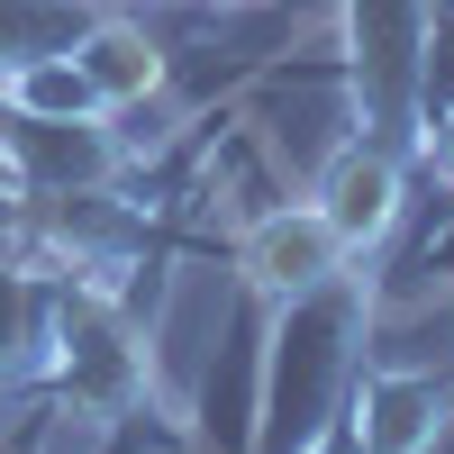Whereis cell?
<instances>
[{"label": "cell", "mask_w": 454, "mask_h": 454, "mask_svg": "<svg viewBox=\"0 0 454 454\" xmlns=\"http://www.w3.org/2000/svg\"><path fill=\"white\" fill-rule=\"evenodd\" d=\"M309 200H318V218L336 227L346 254H372L400 227V209H409V173H400V155H391L382 137H346L327 155V173H318Z\"/></svg>", "instance_id": "1"}, {"label": "cell", "mask_w": 454, "mask_h": 454, "mask_svg": "<svg viewBox=\"0 0 454 454\" xmlns=\"http://www.w3.org/2000/svg\"><path fill=\"white\" fill-rule=\"evenodd\" d=\"M336 263H346V246H336V227L318 218V200H282V209H263L246 227V246H237V273L263 291V300H309L336 282Z\"/></svg>", "instance_id": "2"}, {"label": "cell", "mask_w": 454, "mask_h": 454, "mask_svg": "<svg viewBox=\"0 0 454 454\" xmlns=\"http://www.w3.org/2000/svg\"><path fill=\"white\" fill-rule=\"evenodd\" d=\"M445 427V382L436 372H372L355 400V436L364 454H427Z\"/></svg>", "instance_id": "3"}, {"label": "cell", "mask_w": 454, "mask_h": 454, "mask_svg": "<svg viewBox=\"0 0 454 454\" xmlns=\"http://www.w3.org/2000/svg\"><path fill=\"white\" fill-rule=\"evenodd\" d=\"M73 64H82V82L100 91V109H137V100L164 91V46L137 19H91L73 36Z\"/></svg>", "instance_id": "4"}, {"label": "cell", "mask_w": 454, "mask_h": 454, "mask_svg": "<svg viewBox=\"0 0 454 454\" xmlns=\"http://www.w3.org/2000/svg\"><path fill=\"white\" fill-rule=\"evenodd\" d=\"M0 109H19L27 128H100V91L82 82V64L64 55H19L0 73Z\"/></svg>", "instance_id": "5"}, {"label": "cell", "mask_w": 454, "mask_h": 454, "mask_svg": "<svg viewBox=\"0 0 454 454\" xmlns=\"http://www.w3.org/2000/svg\"><path fill=\"white\" fill-rule=\"evenodd\" d=\"M427 145H436V173H445V192H454V119H436Z\"/></svg>", "instance_id": "6"}, {"label": "cell", "mask_w": 454, "mask_h": 454, "mask_svg": "<svg viewBox=\"0 0 454 454\" xmlns=\"http://www.w3.org/2000/svg\"><path fill=\"white\" fill-rule=\"evenodd\" d=\"M309 454H364V436L346 427V436H327V445H309Z\"/></svg>", "instance_id": "7"}, {"label": "cell", "mask_w": 454, "mask_h": 454, "mask_svg": "<svg viewBox=\"0 0 454 454\" xmlns=\"http://www.w3.org/2000/svg\"><path fill=\"white\" fill-rule=\"evenodd\" d=\"M218 10H246V0H218Z\"/></svg>", "instance_id": "8"}]
</instances>
